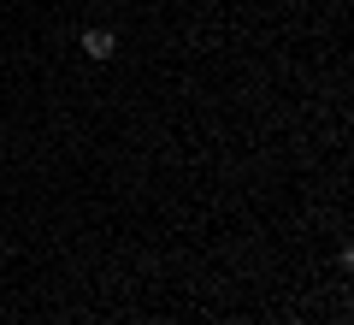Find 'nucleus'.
<instances>
[{
	"label": "nucleus",
	"mask_w": 354,
	"mask_h": 325,
	"mask_svg": "<svg viewBox=\"0 0 354 325\" xmlns=\"http://www.w3.org/2000/svg\"><path fill=\"white\" fill-rule=\"evenodd\" d=\"M113 48H118V42L106 36V30H88V36H83V53H88V60H113Z\"/></svg>",
	"instance_id": "obj_1"
}]
</instances>
